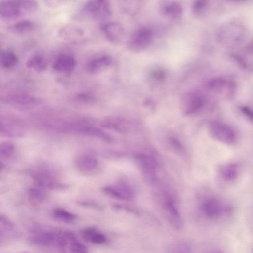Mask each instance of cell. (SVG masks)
<instances>
[{
  "instance_id": "1",
  "label": "cell",
  "mask_w": 253,
  "mask_h": 253,
  "mask_svg": "<svg viewBox=\"0 0 253 253\" xmlns=\"http://www.w3.org/2000/svg\"><path fill=\"white\" fill-rule=\"evenodd\" d=\"M38 7L36 1L4 0L0 4V16L5 19H13L34 11Z\"/></svg>"
},
{
  "instance_id": "2",
  "label": "cell",
  "mask_w": 253,
  "mask_h": 253,
  "mask_svg": "<svg viewBox=\"0 0 253 253\" xmlns=\"http://www.w3.org/2000/svg\"><path fill=\"white\" fill-rule=\"evenodd\" d=\"M30 176L35 183L42 188L61 191L68 188V185L59 180L53 172L44 168L32 171Z\"/></svg>"
},
{
  "instance_id": "3",
  "label": "cell",
  "mask_w": 253,
  "mask_h": 253,
  "mask_svg": "<svg viewBox=\"0 0 253 253\" xmlns=\"http://www.w3.org/2000/svg\"><path fill=\"white\" fill-rule=\"evenodd\" d=\"M84 17L96 20H105L112 15L110 2L106 0H93L86 2L81 10Z\"/></svg>"
},
{
  "instance_id": "4",
  "label": "cell",
  "mask_w": 253,
  "mask_h": 253,
  "mask_svg": "<svg viewBox=\"0 0 253 253\" xmlns=\"http://www.w3.org/2000/svg\"><path fill=\"white\" fill-rule=\"evenodd\" d=\"M153 38V32L148 27H143L135 30L127 42L129 50L133 52H140L148 47Z\"/></svg>"
},
{
  "instance_id": "5",
  "label": "cell",
  "mask_w": 253,
  "mask_h": 253,
  "mask_svg": "<svg viewBox=\"0 0 253 253\" xmlns=\"http://www.w3.org/2000/svg\"><path fill=\"white\" fill-rule=\"evenodd\" d=\"M205 102V97L202 92L191 91L183 95L181 100L182 109L186 115L192 114L201 110Z\"/></svg>"
},
{
  "instance_id": "6",
  "label": "cell",
  "mask_w": 253,
  "mask_h": 253,
  "mask_svg": "<svg viewBox=\"0 0 253 253\" xmlns=\"http://www.w3.org/2000/svg\"><path fill=\"white\" fill-rule=\"evenodd\" d=\"M1 100L5 103L21 107L34 106L42 102L39 98L21 92L9 93L2 96Z\"/></svg>"
},
{
  "instance_id": "7",
  "label": "cell",
  "mask_w": 253,
  "mask_h": 253,
  "mask_svg": "<svg viewBox=\"0 0 253 253\" xmlns=\"http://www.w3.org/2000/svg\"><path fill=\"white\" fill-rule=\"evenodd\" d=\"M244 29L238 23L233 22L226 24L220 28L218 39L223 43H235L242 39Z\"/></svg>"
},
{
  "instance_id": "8",
  "label": "cell",
  "mask_w": 253,
  "mask_h": 253,
  "mask_svg": "<svg viewBox=\"0 0 253 253\" xmlns=\"http://www.w3.org/2000/svg\"><path fill=\"white\" fill-rule=\"evenodd\" d=\"M208 88L220 95L227 98H232L236 93V84L232 81L222 78H215L211 79L207 84Z\"/></svg>"
},
{
  "instance_id": "9",
  "label": "cell",
  "mask_w": 253,
  "mask_h": 253,
  "mask_svg": "<svg viewBox=\"0 0 253 253\" xmlns=\"http://www.w3.org/2000/svg\"><path fill=\"white\" fill-rule=\"evenodd\" d=\"M201 210L204 215L210 220H218L227 214L228 211L220 201L213 198L203 202Z\"/></svg>"
},
{
  "instance_id": "10",
  "label": "cell",
  "mask_w": 253,
  "mask_h": 253,
  "mask_svg": "<svg viewBox=\"0 0 253 253\" xmlns=\"http://www.w3.org/2000/svg\"><path fill=\"white\" fill-rule=\"evenodd\" d=\"M74 164L76 169L84 175H92L99 167V161L97 158L92 154L82 153L77 155Z\"/></svg>"
},
{
  "instance_id": "11",
  "label": "cell",
  "mask_w": 253,
  "mask_h": 253,
  "mask_svg": "<svg viewBox=\"0 0 253 253\" xmlns=\"http://www.w3.org/2000/svg\"><path fill=\"white\" fill-rule=\"evenodd\" d=\"M0 132L1 135L9 137H19L25 133V125L22 122L13 119L0 121Z\"/></svg>"
},
{
  "instance_id": "12",
  "label": "cell",
  "mask_w": 253,
  "mask_h": 253,
  "mask_svg": "<svg viewBox=\"0 0 253 253\" xmlns=\"http://www.w3.org/2000/svg\"><path fill=\"white\" fill-rule=\"evenodd\" d=\"M100 29L106 39L112 43L118 44L123 41L125 31L119 23L105 22L101 25Z\"/></svg>"
},
{
  "instance_id": "13",
  "label": "cell",
  "mask_w": 253,
  "mask_h": 253,
  "mask_svg": "<svg viewBox=\"0 0 253 253\" xmlns=\"http://www.w3.org/2000/svg\"><path fill=\"white\" fill-rule=\"evenodd\" d=\"M212 135L217 140L226 143H232L236 139L233 130L225 124L213 122L210 126Z\"/></svg>"
},
{
  "instance_id": "14",
  "label": "cell",
  "mask_w": 253,
  "mask_h": 253,
  "mask_svg": "<svg viewBox=\"0 0 253 253\" xmlns=\"http://www.w3.org/2000/svg\"><path fill=\"white\" fill-rule=\"evenodd\" d=\"M164 208L165 216L169 223L175 229H181L183 225L182 219L170 197L167 196L165 198Z\"/></svg>"
},
{
  "instance_id": "15",
  "label": "cell",
  "mask_w": 253,
  "mask_h": 253,
  "mask_svg": "<svg viewBox=\"0 0 253 253\" xmlns=\"http://www.w3.org/2000/svg\"><path fill=\"white\" fill-rule=\"evenodd\" d=\"M112 62V58L109 55H100L91 59L86 63V70L91 74H98L109 67Z\"/></svg>"
},
{
  "instance_id": "16",
  "label": "cell",
  "mask_w": 253,
  "mask_h": 253,
  "mask_svg": "<svg viewBox=\"0 0 253 253\" xmlns=\"http://www.w3.org/2000/svg\"><path fill=\"white\" fill-rule=\"evenodd\" d=\"M102 191L112 197L123 200H130L133 198V192L128 186L120 184L102 188Z\"/></svg>"
},
{
  "instance_id": "17",
  "label": "cell",
  "mask_w": 253,
  "mask_h": 253,
  "mask_svg": "<svg viewBox=\"0 0 253 253\" xmlns=\"http://www.w3.org/2000/svg\"><path fill=\"white\" fill-rule=\"evenodd\" d=\"M58 231L38 230L31 237V241L35 244L42 246L56 245Z\"/></svg>"
},
{
  "instance_id": "18",
  "label": "cell",
  "mask_w": 253,
  "mask_h": 253,
  "mask_svg": "<svg viewBox=\"0 0 253 253\" xmlns=\"http://www.w3.org/2000/svg\"><path fill=\"white\" fill-rule=\"evenodd\" d=\"M76 64V60L73 56L68 54H62L54 61L53 69L58 72L67 73L73 70Z\"/></svg>"
},
{
  "instance_id": "19",
  "label": "cell",
  "mask_w": 253,
  "mask_h": 253,
  "mask_svg": "<svg viewBox=\"0 0 253 253\" xmlns=\"http://www.w3.org/2000/svg\"><path fill=\"white\" fill-rule=\"evenodd\" d=\"M81 235L86 241L95 244H104L107 241L106 236L94 227L84 229L81 231Z\"/></svg>"
},
{
  "instance_id": "20",
  "label": "cell",
  "mask_w": 253,
  "mask_h": 253,
  "mask_svg": "<svg viewBox=\"0 0 253 253\" xmlns=\"http://www.w3.org/2000/svg\"><path fill=\"white\" fill-rule=\"evenodd\" d=\"M26 66L35 72H41L46 70L47 62L43 56L37 54L32 55L27 60Z\"/></svg>"
},
{
  "instance_id": "21",
  "label": "cell",
  "mask_w": 253,
  "mask_h": 253,
  "mask_svg": "<svg viewBox=\"0 0 253 253\" xmlns=\"http://www.w3.org/2000/svg\"><path fill=\"white\" fill-rule=\"evenodd\" d=\"M162 11L166 16L171 19L177 20L182 16L183 8L177 2H170L163 6Z\"/></svg>"
},
{
  "instance_id": "22",
  "label": "cell",
  "mask_w": 253,
  "mask_h": 253,
  "mask_svg": "<svg viewBox=\"0 0 253 253\" xmlns=\"http://www.w3.org/2000/svg\"><path fill=\"white\" fill-rule=\"evenodd\" d=\"M28 198L32 204L38 205L42 204L46 200L47 195L42 188L32 187L28 190Z\"/></svg>"
},
{
  "instance_id": "23",
  "label": "cell",
  "mask_w": 253,
  "mask_h": 253,
  "mask_svg": "<svg viewBox=\"0 0 253 253\" xmlns=\"http://www.w3.org/2000/svg\"><path fill=\"white\" fill-rule=\"evenodd\" d=\"M18 60L16 54L10 50H4L0 53V65L4 69L14 67L17 64Z\"/></svg>"
},
{
  "instance_id": "24",
  "label": "cell",
  "mask_w": 253,
  "mask_h": 253,
  "mask_svg": "<svg viewBox=\"0 0 253 253\" xmlns=\"http://www.w3.org/2000/svg\"><path fill=\"white\" fill-rule=\"evenodd\" d=\"M53 215L55 219L66 223L72 222L77 218L75 214L61 208H55Z\"/></svg>"
},
{
  "instance_id": "25",
  "label": "cell",
  "mask_w": 253,
  "mask_h": 253,
  "mask_svg": "<svg viewBox=\"0 0 253 253\" xmlns=\"http://www.w3.org/2000/svg\"><path fill=\"white\" fill-rule=\"evenodd\" d=\"M35 27L34 23L29 20H21L12 26V30L17 33L23 34L32 30Z\"/></svg>"
},
{
  "instance_id": "26",
  "label": "cell",
  "mask_w": 253,
  "mask_h": 253,
  "mask_svg": "<svg viewBox=\"0 0 253 253\" xmlns=\"http://www.w3.org/2000/svg\"><path fill=\"white\" fill-rule=\"evenodd\" d=\"M15 151L13 143L10 142H4L0 145V156L3 159H8L13 156Z\"/></svg>"
},
{
  "instance_id": "27",
  "label": "cell",
  "mask_w": 253,
  "mask_h": 253,
  "mask_svg": "<svg viewBox=\"0 0 253 253\" xmlns=\"http://www.w3.org/2000/svg\"><path fill=\"white\" fill-rule=\"evenodd\" d=\"M136 158L144 168L153 170L156 168V162L151 157L140 154L136 155Z\"/></svg>"
},
{
  "instance_id": "28",
  "label": "cell",
  "mask_w": 253,
  "mask_h": 253,
  "mask_svg": "<svg viewBox=\"0 0 253 253\" xmlns=\"http://www.w3.org/2000/svg\"><path fill=\"white\" fill-rule=\"evenodd\" d=\"M88 248L77 239L73 241L69 246L67 253H88Z\"/></svg>"
},
{
  "instance_id": "29",
  "label": "cell",
  "mask_w": 253,
  "mask_h": 253,
  "mask_svg": "<svg viewBox=\"0 0 253 253\" xmlns=\"http://www.w3.org/2000/svg\"><path fill=\"white\" fill-rule=\"evenodd\" d=\"M75 100L80 103L91 104L95 102V97L91 94L79 93L74 96Z\"/></svg>"
},
{
  "instance_id": "30",
  "label": "cell",
  "mask_w": 253,
  "mask_h": 253,
  "mask_svg": "<svg viewBox=\"0 0 253 253\" xmlns=\"http://www.w3.org/2000/svg\"><path fill=\"white\" fill-rule=\"evenodd\" d=\"M222 173L225 179H232L236 176V168L232 164L227 165L223 168Z\"/></svg>"
},
{
  "instance_id": "31",
  "label": "cell",
  "mask_w": 253,
  "mask_h": 253,
  "mask_svg": "<svg viewBox=\"0 0 253 253\" xmlns=\"http://www.w3.org/2000/svg\"><path fill=\"white\" fill-rule=\"evenodd\" d=\"M0 230L9 231L14 228L13 222L5 215H1L0 217Z\"/></svg>"
},
{
  "instance_id": "32",
  "label": "cell",
  "mask_w": 253,
  "mask_h": 253,
  "mask_svg": "<svg viewBox=\"0 0 253 253\" xmlns=\"http://www.w3.org/2000/svg\"><path fill=\"white\" fill-rule=\"evenodd\" d=\"M207 5V1L204 0H199L195 1L193 5V11L196 14L202 13L206 8Z\"/></svg>"
},
{
  "instance_id": "33",
  "label": "cell",
  "mask_w": 253,
  "mask_h": 253,
  "mask_svg": "<svg viewBox=\"0 0 253 253\" xmlns=\"http://www.w3.org/2000/svg\"><path fill=\"white\" fill-rule=\"evenodd\" d=\"M153 77L156 80H162L165 78V73L161 70H156L152 73Z\"/></svg>"
},
{
  "instance_id": "34",
  "label": "cell",
  "mask_w": 253,
  "mask_h": 253,
  "mask_svg": "<svg viewBox=\"0 0 253 253\" xmlns=\"http://www.w3.org/2000/svg\"><path fill=\"white\" fill-rule=\"evenodd\" d=\"M208 253H224L219 250H213V251H210V252H209Z\"/></svg>"
},
{
  "instance_id": "35",
  "label": "cell",
  "mask_w": 253,
  "mask_h": 253,
  "mask_svg": "<svg viewBox=\"0 0 253 253\" xmlns=\"http://www.w3.org/2000/svg\"><path fill=\"white\" fill-rule=\"evenodd\" d=\"M252 253H253V249H252Z\"/></svg>"
}]
</instances>
